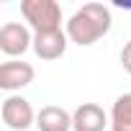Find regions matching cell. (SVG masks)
<instances>
[{"mask_svg": "<svg viewBox=\"0 0 131 131\" xmlns=\"http://www.w3.org/2000/svg\"><path fill=\"white\" fill-rule=\"evenodd\" d=\"M111 23H113L111 10L103 3H85L67 21V36L77 46H93L100 36L111 31Z\"/></svg>", "mask_w": 131, "mask_h": 131, "instance_id": "obj_1", "label": "cell"}, {"mask_svg": "<svg viewBox=\"0 0 131 131\" xmlns=\"http://www.w3.org/2000/svg\"><path fill=\"white\" fill-rule=\"evenodd\" d=\"M21 16L28 21V26L36 34L59 31L62 28V8L57 0H23Z\"/></svg>", "mask_w": 131, "mask_h": 131, "instance_id": "obj_2", "label": "cell"}, {"mask_svg": "<svg viewBox=\"0 0 131 131\" xmlns=\"http://www.w3.org/2000/svg\"><path fill=\"white\" fill-rule=\"evenodd\" d=\"M0 116H3V123L13 131H26L28 126L36 123V113L31 108V103L21 95H8L3 100V108H0Z\"/></svg>", "mask_w": 131, "mask_h": 131, "instance_id": "obj_3", "label": "cell"}, {"mask_svg": "<svg viewBox=\"0 0 131 131\" xmlns=\"http://www.w3.org/2000/svg\"><path fill=\"white\" fill-rule=\"evenodd\" d=\"M28 46H34V36L23 23L8 21L0 28V51L8 57H21L28 51Z\"/></svg>", "mask_w": 131, "mask_h": 131, "instance_id": "obj_4", "label": "cell"}, {"mask_svg": "<svg viewBox=\"0 0 131 131\" xmlns=\"http://www.w3.org/2000/svg\"><path fill=\"white\" fill-rule=\"evenodd\" d=\"M34 67L28 62H18V59H10V62H3L0 64V88L13 93V90H21L26 85L34 82Z\"/></svg>", "mask_w": 131, "mask_h": 131, "instance_id": "obj_5", "label": "cell"}, {"mask_svg": "<svg viewBox=\"0 0 131 131\" xmlns=\"http://www.w3.org/2000/svg\"><path fill=\"white\" fill-rule=\"evenodd\" d=\"M67 34H64L62 28L59 31H46V34H36L34 36V51L39 59H59L64 51H67Z\"/></svg>", "mask_w": 131, "mask_h": 131, "instance_id": "obj_6", "label": "cell"}, {"mask_svg": "<svg viewBox=\"0 0 131 131\" xmlns=\"http://www.w3.org/2000/svg\"><path fill=\"white\" fill-rule=\"evenodd\" d=\"M108 116L98 103H82L72 113V128L75 131H105Z\"/></svg>", "mask_w": 131, "mask_h": 131, "instance_id": "obj_7", "label": "cell"}, {"mask_svg": "<svg viewBox=\"0 0 131 131\" xmlns=\"http://www.w3.org/2000/svg\"><path fill=\"white\" fill-rule=\"evenodd\" d=\"M36 128L39 131H70L72 116L59 105H44L36 113Z\"/></svg>", "mask_w": 131, "mask_h": 131, "instance_id": "obj_8", "label": "cell"}, {"mask_svg": "<svg viewBox=\"0 0 131 131\" xmlns=\"http://www.w3.org/2000/svg\"><path fill=\"white\" fill-rule=\"evenodd\" d=\"M111 131H131V93L116 98L111 111Z\"/></svg>", "mask_w": 131, "mask_h": 131, "instance_id": "obj_9", "label": "cell"}, {"mask_svg": "<svg viewBox=\"0 0 131 131\" xmlns=\"http://www.w3.org/2000/svg\"><path fill=\"white\" fill-rule=\"evenodd\" d=\"M121 64H123V70L131 75V41L123 46V51H121Z\"/></svg>", "mask_w": 131, "mask_h": 131, "instance_id": "obj_10", "label": "cell"}]
</instances>
